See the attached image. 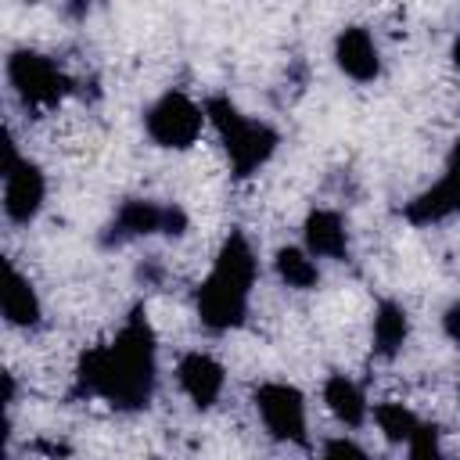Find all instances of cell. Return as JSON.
Listing matches in <instances>:
<instances>
[{
	"instance_id": "cell-1",
	"label": "cell",
	"mask_w": 460,
	"mask_h": 460,
	"mask_svg": "<svg viewBox=\"0 0 460 460\" xmlns=\"http://www.w3.org/2000/svg\"><path fill=\"white\" fill-rule=\"evenodd\" d=\"M158 356H155V331L144 309L122 323V331L97 349H86L75 367V392L104 399L115 410H144L155 395Z\"/></svg>"
},
{
	"instance_id": "cell-2",
	"label": "cell",
	"mask_w": 460,
	"mask_h": 460,
	"mask_svg": "<svg viewBox=\"0 0 460 460\" xmlns=\"http://www.w3.org/2000/svg\"><path fill=\"white\" fill-rule=\"evenodd\" d=\"M252 284H255V252L241 230H230V237L219 244V255H216L208 277L198 288L201 323L216 334L241 327L248 316Z\"/></svg>"
},
{
	"instance_id": "cell-3",
	"label": "cell",
	"mask_w": 460,
	"mask_h": 460,
	"mask_svg": "<svg viewBox=\"0 0 460 460\" xmlns=\"http://www.w3.org/2000/svg\"><path fill=\"white\" fill-rule=\"evenodd\" d=\"M205 122H212V129L219 133V144H223V151L230 158L234 176L259 172L277 151V129L241 115L237 104L230 97H223V93L205 101Z\"/></svg>"
},
{
	"instance_id": "cell-4",
	"label": "cell",
	"mask_w": 460,
	"mask_h": 460,
	"mask_svg": "<svg viewBox=\"0 0 460 460\" xmlns=\"http://www.w3.org/2000/svg\"><path fill=\"white\" fill-rule=\"evenodd\" d=\"M7 83L25 108H58L72 93V79L40 50H14L7 58Z\"/></svg>"
},
{
	"instance_id": "cell-5",
	"label": "cell",
	"mask_w": 460,
	"mask_h": 460,
	"mask_svg": "<svg viewBox=\"0 0 460 460\" xmlns=\"http://www.w3.org/2000/svg\"><path fill=\"white\" fill-rule=\"evenodd\" d=\"M201 122H205V108H198L187 93L180 90H169L162 93L147 115H144V129L147 137L158 144V147H172V151H183L198 140L201 133Z\"/></svg>"
},
{
	"instance_id": "cell-6",
	"label": "cell",
	"mask_w": 460,
	"mask_h": 460,
	"mask_svg": "<svg viewBox=\"0 0 460 460\" xmlns=\"http://www.w3.org/2000/svg\"><path fill=\"white\" fill-rule=\"evenodd\" d=\"M255 410L266 424V431L277 442H291V446H305V399L295 385L284 381H266L255 388Z\"/></svg>"
},
{
	"instance_id": "cell-7",
	"label": "cell",
	"mask_w": 460,
	"mask_h": 460,
	"mask_svg": "<svg viewBox=\"0 0 460 460\" xmlns=\"http://www.w3.org/2000/svg\"><path fill=\"white\" fill-rule=\"evenodd\" d=\"M187 230V216L183 208L176 205H155V201H144V198H133V201H122V208L115 212L111 226H108V241L122 244V241H133V237H151V234H183Z\"/></svg>"
},
{
	"instance_id": "cell-8",
	"label": "cell",
	"mask_w": 460,
	"mask_h": 460,
	"mask_svg": "<svg viewBox=\"0 0 460 460\" xmlns=\"http://www.w3.org/2000/svg\"><path fill=\"white\" fill-rule=\"evenodd\" d=\"M47 198V180L36 162L18 158L4 169V212L11 223H32L36 212L43 208Z\"/></svg>"
},
{
	"instance_id": "cell-9",
	"label": "cell",
	"mask_w": 460,
	"mask_h": 460,
	"mask_svg": "<svg viewBox=\"0 0 460 460\" xmlns=\"http://www.w3.org/2000/svg\"><path fill=\"white\" fill-rule=\"evenodd\" d=\"M453 212H460V140L449 151L442 180L406 205V219L417 223V226H428V223H438V219H446Z\"/></svg>"
},
{
	"instance_id": "cell-10",
	"label": "cell",
	"mask_w": 460,
	"mask_h": 460,
	"mask_svg": "<svg viewBox=\"0 0 460 460\" xmlns=\"http://www.w3.org/2000/svg\"><path fill=\"white\" fill-rule=\"evenodd\" d=\"M334 61L356 83H370V79L381 75L377 43H374V36L363 25H349V29L338 32V40H334Z\"/></svg>"
},
{
	"instance_id": "cell-11",
	"label": "cell",
	"mask_w": 460,
	"mask_h": 460,
	"mask_svg": "<svg viewBox=\"0 0 460 460\" xmlns=\"http://www.w3.org/2000/svg\"><path fill=\"white\" fill-rule=\"evenodd\" d=\"M176 381L198 410H208V406H216V399L223 392V367L208 352H187L176 363Z\"/></svg>"
},
{
	"instance_id": "cell-12",
	"label": "cell",
	"mask_w": 460,
	"mask_h": 460,
	"mask_svg": "<svg viewBox=\"0 0 460 460\" xmlns=\"http://www.w3.org/2000/svg\"><path fill=\"white\" fill-rule=\"evenodd\" d=\"M305 252L316 259H341L349 252V230H345V219L331 208H313L305 216Z\"/></svg>"
},
{
	"instance_id": "cell-13",
	"label": "cell",
	"mask_w": 460,
	"mask_h": 460,
	"mask_svg": "<svg viewBox=\"0 0 460 460\" xmlns=\"http://www.w3.org/2000/svg\"><path fill=\"white\" fill-rule=\"evenodd\" d=\"M4 316L14 327H36L40 323V295L11 262H4Z\"/></svg>"
},
{
	"instance_id": "cell-14",
	"label": "cell",
	"mask_w": 460,
	"mask_h": 460,
	"mask_svg": "<svg viewBox=\"0 0 460 460\" xmlns=\"http://www.w3.org/2000/svg\"><path fill=\"white\" fill-rule=\"evenodd\" d=\"M323 402H327V410H331L341 424H349V428H359V424L367 420V395H363V388H359L352 377H345V374H331V377H327V385H323Z\"/></svg>"
},
{
	"instance_id": "cell-15",
	"label": "cell",
	"mask_w": 460,
	"mask_h": 460,
	"mask_svg": "<svg viewBox=\"0 0 460 460\" xmlns=\"http://www.w3.org/2000/svg\"><path fill=\"white\" fill-rule=\"evenodd\" d=\"M406 334H410L406 309L399 302H381L374 309V352L385 356V359L395 356L406 345Z\"/></svg>"
},
{
	"instance_id": "cell-16",
	"label": "cell",
	"mask_w": 460,
	"mask_h": 460,
	"mask_svg": "<svg viewBox=\"0 0 460 460\" xmlns=\"http://www.w3.org/2000/svg\"><path fill=\"white\" fill-rule=\"evenodd\" d=\"M277 273L288 288H298V291L316 288V280H320V266L305 248H280L277 252Z\"/></svg>"
},
{
	"instance_id": "cell-17",
	"label": "cell",
	"mask_w": 460,
	"mask_h": 460,
	"mask_svg": "<svg viewBox=\"0 0 460 460\" xmlns=\"http://www.w3.org/2000/svg\"><path fill=\"white\" fill-rule=\"evenodd\" d=\"M374 420H377V428H381V435L388 438V442H395V446H410V438L417 435V428H420V420L413 417V410H406L402 402H377L374 406Z\"/></svg>"
},
{
	"instance_id": "cell-18",
	"label": "cell",
	"mask_w": 460,
	"mask_h": 460,
	"mask_svg": "<svg viewBox=\"0 0 460 460\" xmlns=\"http://www.w3.org/2000/svg\"><path fill=\"white\" fill-rule=\"evenodd\" d=\"M410 460H442V442L435 424H420L417 435L410 438Z\"/></svg>"
},
{
	"instance_id": "cell-19",
	"label": "cell",
	"mask_w": 460,
	"mask_h": 460,
	"mask_svg": "<svg viewBox=\"0 0 460 460\" xmlns=\"http://www.w3.org/2000/svg\"><path fill=\"white\" fill-rule=\"evenodd\" d=\"M320 460H367V453L352 438H331V442H323Z\"/></svg>"
},
{
	"instance_id": "cell-20",
	"label": "cell",
	"mask_w": 460,
	"mask_h": 460,
	"mask_svg": "<svg viewBox=\"0 0 460 460\" xmlns=\"http://www.w3.org/2000/svg\"><path fill=\"white\" fill-rule=\"evenodd\" d=\"M442 331H446L453 341H460V298L442 313Z\"/></svg>"
},
{
	"instance_id": "cell-21",
	"label": "cell",
	"mask_w": 460,
	"mask_h": 460,
	"mask_svg": "<svg viewBox=\"0 0 460 460\" xmlns=\"http://www.w3.org/2000/svg\"><path fill=\"white\" fill-rule=\"evenodd\" d=\"M453 65H456V68H460V40H456V43H453Z\"/></svg>"
}]
</instances>
